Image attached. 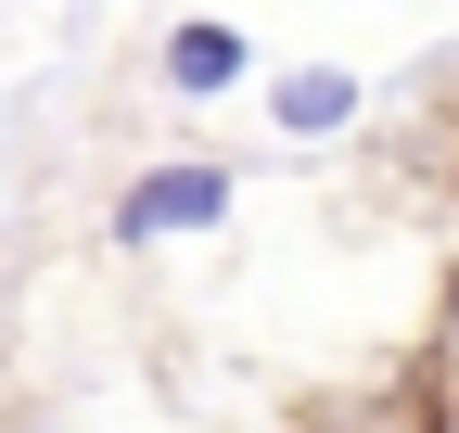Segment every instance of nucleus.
Wrapping results in <instances>:
<instances>
[{"instance_id":"1","label":"nucleus","mask_w":459,"mask_h":433,"mask_svg":"<svg viewBox=\"0 0 459 433\" xmlns=\"http://www.w3.org/2000/svg\"><path fill=\"white\" fill-rule=\"evenodd\" d=\"M217 216H230V166H192L179 153V166H153L115 204V242H179V230H217Z\"/></svg>"},{"instance_id":"2","label":"nucleus","mask_w":459,"mask_h":433,"mask_svg":"<svg viewBox=\"0 0 459 433\" xmlns=\"http://www.w3.org/2000/svg\"><path fill=\"white\" fill-rule=\"evenodd\" d=\"M255 64V51H243V26H179V38H166V89H230V77H243Z\"/></svg>"},{"instance_id":"3","label":"nucleus","mask_w":459,"mask_h":433,"mask_svg":"<svg viewBox=\"0 0 459 433\" xmlns=\"http://www.w3.org/2000/svg\"><path fill=\"white\" fill-rule=\"evenodd\" d=\"M268 115L294 128V140H319V128H344V115H358V77H344V64H307V77H281V102H268Z\"/></svg>"}]
</instances>
